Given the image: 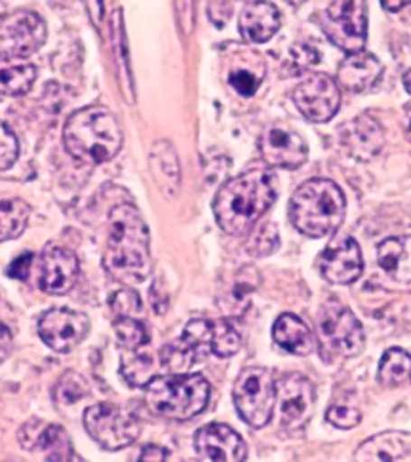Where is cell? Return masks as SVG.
<instances>
[{
    "label": "cell",
    "instance_id": "1",
    "mask_svg": "<svg viewBox=\"0 0 411 462\" xmlns=\"http://www.w3.org/2000/svg\"><path fill=\"white\" fill-rule=\"evenodd\" d=\"M276 175L269 168H252L227 181L213 200L218 225L227 235L242 236L254 228L276 200Z\"/></svg>",
    "mask_w": 411,
    "mask_h": 462
},
{
    "label": "cell",
    "instance_id": "2",
    "mask_svg": "<svg viewBox=\"0 0 411 462\" xmlns=\"http://www.w3.org/2000/svg\"><path fill=\"white\" fill-rule=\"evenodd\" d=\"M149 226L132 204H118L109 213V240L103 264L122 283H139L151 273Z\"/></svg>",
    "mask_w": 411,
    "mask_h": 462
},
{
    "label": "cell",
    "instance_id": "3",
    "mask_svg": "<svg viewBox=\"0 0 411 462\" xmlns=\"http://www.w3.org/2000/svg\"><path fill=\"white\" fill-rule=\"evenodd\" d=\"M65 147L84 164H103L122 149V128L105 106H86L69 116L63 128Z\"/></svg>",
    "mask_w": 411,
    "mask_h": 462
},
{
    "label": "cell",
    "instance_id": "4",
    "mask_svg": "<svg viewBox=\"0 0 411 462\" xmlns=\"http://www.w3.org/2000/svg\"><path fill=\"white\" fill-rule=\"evenodd\" d=\"M345 194L330 180H309L297 187L290 200V221L301 235L324 238L345 219Z\"/></svg>",
    "mask_w": 411,
    "mask_h": 462
},
{
    "label": "cell",
    "instance_id": "5",
    "mask_svg": "<svg viewBox=\"0 0 411 462\" xmlns=\"http://www.w3.org/2000/svg\"><path fill=\"white\" fill-rule=\"evenodd\" d=\"M149 410L170 420H189L201 415L210 402V383L199 373H172L154 377L145 390Z\"/></svg>",
    "mask_w": 411,
    "mask_h": 462
},
{
    "label": "cell",
    "instance_id": "6",
    "mask_svg": "<svg viewBox=\"0 0 411 462\" xmlns=\"http://www.w3.org/2000/svg\"><path fill=\"white\" fill-rule=\"evenodd\" d=\"M320 356L326 362L335 358H356L366 346V335L356 316L341 303H328L318 316Z\"/></svg>",
    "mask_w": 411,
    "mask_h": 462
},
{
    "label": "cell",
    "instance_id": "7",
    "mask_svg": "<svg viewBox=\"0 0 411 462\" xmlns=\"http://www.w3.org/2000/svg\"><path fill=\"white\" fill-rule=\"evenodd\" d=\"M232 400L246 424L252 429H263L273 419L276 407V381L273 371L266 367L244 369L235 383Z\"/></svg>",
    "mask_w": 411,
    "mask_h": 462
},
{
    "label": "cell",
    "instance_id": "8",
    "mask_svg": "<svg viewBox=\"0 0 411 462\" xmlns=\"http://www.w3.org/2000/svg\"><path fill=\"white\" fill-rule=\"evenodd\" d=\"M84 426L98 446L107 451L128 448L141 434L139 420L113 403H96L88 407Z\"/></svg>",
    "mask_w": 411,
    "mask_h": 462
},
{
    "label": "cell",
    "instance_id": "9",
    "mask_svg": "<svg viewBox=\"0 0 411 462\" xmlns=\"http://www.w3.org/2000/svg\"><path fill=\"white\" fill-rule=\"evenodd\" d=\"M322 29L347 53L364 50L368 39L366 0H333L322 17Z\"/></svg>",
    "mask_w": 411,
    "mask_h": 462
},
{
    "label": "cell",
    "instance_id": "10",
    "mask_svg": "<svg viewBox=\"0 0 411 462\" xmlns=\"http://www.w3.org/2000/svg\"><path fill=\"white\" fill-rule=\"evenodd\" d=\"M46 42V23L39 14L15 10L0 17V53L27 58Z\"/></svg>",
    "mask_w": 411,
    "mask_h": 462
},
{
    "label": "cell",
    "instance_id": "11",
    "mask_svg": "<svg viewBox=\"0 0 411 462\" xmlns=\"http://www.w3.org/2000/svg\"><path fill=\"white\" fill-rule=\"evenodd\" d=\"M294 101L303 116L322 124L337 115L339 105H341V90L332 77L314 73L295 88Z\"/></svg>",
    "mask_w": 411,
    "mask_h": 462
},
{
    "label": "cell",
    "instance_id": "12",
    "mask_svg": "<svg viewBox=\"0 0 411 462\" xmlns=\"http://www.w3.org/2000/svg\"><path fill=\"white\" fill-rule=\"evenodd\" d=\"M314 402V386L305 375L292 373L276 384V405L280 422L285 429H303L313 417Z\"/></svg>",
    "mask_w": 411,
    "mask_h": 462
},
{
    "label": "cell",
    "instance_id": "13",
    "mask_svg": "<svg viewBox=\"0 0 411 462\" xmlns=\"http://www.w3.org/2000/svg\"><path fill=\"white\" fill-rule=\"evenodd\" d=\"M90 322L80 312L69 309H51L39 322L41 339L56 352H70L84 341Z\"/></svg>",
    "mask_w": 411,
    "mask_h": 462
},
{
    "label": "cell",
    "instance_id": "14",
    "mask_svg": "<svg viewBox=\"0 0 411 462\" xmlns=\"http://www.w3.org/2000/svg\"><path fill=\"white\" fill-rule=\"evenodd\" d=\"M259 151L266 166L282 170H297L307 162L309 147L295 130L273 126L259 139Z\"/></svg>",
    "mask_w": 411,
    "mask_h": 462
},
{
    "label": "cell",
    "instance_id": "15",
    "mask_svg": "<svg viewBox=\"0 0 411 462\" xmlns=\"http://www.w3.org/2000/svg\"><path fill=\"white\" fill-rule=\"evenodd\" d=\"M364 261L360 245L354 238L332 242L320 255V273L330 283L349 286L360 278Z\"/></svg>",
    "mask_w": 411,
    "mask_h": 462
},
{
    "label": "cell",
    "instance_id": "16",
    "mask_svg": "<svg viewBox=\"0 0 411 462\" xmlns=\"http://www.w3.org/2000/svg\"><path fill=\"white\" fill-rule=\"evenodd\" d=\"M194 449L202 460L213 462H240L248 455L242 436L220 422L208 424L196 432Z\"/></svg>",
    "mask_w": 411,
    "mask_h": 462
},
{
    "label": "cell",
    "instance_id": "17",
    "mask_svg": "<svg viewBox=\"0 0 411 462\" xmlns=\"http://www.w3.org/2000/svg\"><path fill=\"white\" fill-rule=\"evenodd\" d=\"M20 443L27 451L42 453L44 460L69 462L75 458L73 441L61 426L56 424H42L39 420L27 422L20 430Z\"/></svg>",
    "mask_w": 411,
    "mask_h": 462
},
{
    "label": "cell",
    "instance_id": "18",
    "mask_svg": "<svg viewBox=\"0 0 411 462\" xmlns=\"http://www.w3.org/2000/svg\"><path fill=\"white\" fill-rule=\"evenodd\" d=\"M39 271V283L42 291L50 295H65L77 283L80 266L73 252L51 245L42 254Z\"/></svg>",
    "mask_w": 411,
    "mask_h": 462
},
{
    "label": "cell",
    "instance_id": "19",
    "mask_svg": "<svg viewBox=\"0 0 411 462\" xmlns=\"http://www.w3.org/2000/svg\"><path fill=\"white\" fill-rule=\"evenodd\" d=\"M341 143L350 156L371 160L381 152L385 145V132L371 115H360L343 126Z\"/></svg>",
    "mask_w": 411,
    "mask_h": 462
},
{
    "label": "cell",
    "instance_id": "20",
    "mask_svg": "<svg viewBox=\"0 0 411 462\" xmlns=\"http://www.w3.org/2000/svg\"><path fill=\"white\" fill-rule=\"evenodd\" d=\"M383 63L364 50L349 53L345 61L337 69V82L341 84L345 90L364 94L373 90L383 79Z\"/></svg>",
    "mask_w": 411,
    "mask_h": 462
},
{
    "label": "cell",
    "instance_id": "21",
    "mask_svg": "<svg viewBox=\"0 0 411 462\" xmlns=\"http://www.w3.org/2000/svg\"><path fill=\"white\" fill-rule=\"evenodd\" d=\"M359 462H411V432L390 430L371 436L356 449Z\"/></svg>",
    "mask_w": 411,
    "mask_h": 462
},
{
    "label": "cell",
    "instance_id": "22",
    "mask_svg": "<svg viewBox=\"0 0 411 462\" xmlns=\"http://www.w3.org/2000/svg\"><path fill=\"white\" fill-rule=\"evenodd\" d=\"M238 27L248 42L263 44L271 41L280 29V12L266 0H252L240 12Z\"/></svg>",
    "mask_w": 411,
    "mask_h": 462
},
{
    "label": "cell",
    "instance_id": "23",
    "mask_svg": "<svg viewBox=\"0 0 411 462\" xmlns=\"http://www.w3.org/2000/svg\"><path fill=\"white\" fill-rule=\"evenodd\" d=\"M275 343L290 354L307 356L314 348V339L309 326L295 314H282L273 326Z\"/></svg>",
    "mask_w": 411,
    "mask_h": 462
},
{
    "label": "cell",
    "instance_id": "24",
    "mask_svg": "<svg viewBox=\"0 0 411 462\" xmlns=\"http://www.w3.org/2000/svg\"><path fill=\"white\" fill-rule=\"evenodd\" d=\"M381 269L400 283H411V236L387 238L378 247Z\"/></svg>",
    "mask_w": 411,
    "mask_h": 462
},
{
    "label": "cell",
    "instance_id": "25",
    "mask_svg": "<svg viewBox=\"0 0 411 462\" xmlns=\"http://www.w3.org/2000/svg\"><path fill=\"white\" fill-rule=\"evenodd\" d=\"M151 171L158 187L164 190L168 197H175L177 189L182 183V168L180 158L175 149L168 141H156L151 151Z\"/></svg>",
    "mask_w": 411,
    "mask_h": 462
},
{
    "label": "cell",
    "instance_id": "26",
    "mask_svg": "<svg viewBox=\"0 0 411 462\" xmlns=\"http://www.w3.org/2000/svg\"><path fill=\"white\" fill-rule=\"evenodd\" d=\"M34 80L37 67L25 61V58H10L0 53V96H23Z\"/></svg>",
    "mask_w": 411,
    "mask_h": 462
},
{
    "label": "cell",
    "instance_id": "27",
    "mask_svg": "<svg viewBox=\"0 0 411 462\" xmlns=\"http://www.w3.org/2000/svg\"><path fill=\"white\" fill-rule=\"evenodd\" d=\"M378 381L387 388H397L411 381V356L402 348H390L383 354L378 369Z\"/></svg>",
    "mask_w": 411,
    "mask_h": 462
},
{
    "label": "cell",
    "instance_id": "28",
    "mask_svg": "<svg viewBox=\"0 0 411 462\" xmlns=\"http://www.w3.org/2000/svg\"><path fill=\"white\" fill-rule=\"evenodd\" d=\"M31 208L20 199H0V242L20 238L27 228Z\"/></svg>",
    "mask_w": 411,
    "mask_h": 462
},
{
    "label": "cell",
    "instance_id": "29",
    "mask_svg": "<svg viewBox=\"0 0 411 462\" xmlns=\"http://www.w3.org/2000/svg\"><path fill=\"white\" fill-rule=\"evenodd\" d=\"M122 375L132 386H147L154 379V362L139 350H124Z\"/></svg>",
    "mask_w": 411,
    "mask_h": 462
},
{
    "label": "cell",
    "instance_id": "30",
    "mask_svg": "<svg viewBox=\"0 0 411 462\" xmlns=\"http://www.w3.org/2000/svg\"><path fill=\"white\" fill-rule=\"evenodd\" d=\"M201 360H204L202 354L183 339L173 341L160 352V362H163V367H166L172 373H187L196 362Z\"/></svg>",
    "mask_w": 411,
    "mask_h": 462
},
{
    "label": "cell",
    "instance_id": "31",
    "mask_svg": "<svg viewBox=\"0 0 411 462\" xmlns=\"http://www.w3.org/2000/svg\"><path fill=\"white\" fill-rule=\"evenodd\" d=\"M117 341L124 350H139L149 343V331L141 319L134 316H120L115 322Z\"/></svg>",
    "mask_w": 411,
    "mask_h": 462
},
{
    "label": "cell",
    "instance_id": "32",
    "mask_svg": "<svg viewBox=\"0 0 411 462\" xmlns=\"http://www.w3.org/2000/svg\"><path fill=\"white\" fill-rule=\"evenodd\" d=\"M240 350V335L227 319H213L211 331V354L218 358L235 356Z\"/></svg>",
    "mask_w": 411,
    "mask_h": 462
},
{
    "label": "cell",
    "instance_id": "33",
    "mask_svg": "<svg viewBox=\"0 0 411 462\" xmlns=\"http://www.w3.org/2000/svg\"><path fill=\"white\" fill-rule=\"evenodd\" d=\"M278 233H276V226L266 223L263 226H259L256 233L249 238L248 244V252L252 254L254 257H266L271 255L276 247H278Z\"/></svg>",
    "mask_w": 411,
    "mask_h": 462
},
{
    "label": "cell",
    "instance_id": "34",
    "mask_svg": "<svg viewBox=\"0 0 411 462\" xmlns=\"http://www.w3.org/2000/svg\"><path fill=\"white\" fill-rule=\"evenodd\" d=\"M17 154H20L17 137L5 122H0V171L12 168L17 160Z\"/></svg>",
    "mask_w": 411,
    "mask_h": 462
},
{
    "label": "cell",
    "instance_id": "35",
    "mask_svg": "<svg viewBox=\"0 0 411 462\" xmlns=\"http://www.w3.org/2000/svg\"><path fill=\"white\" fill-rule=\"evenodd\" d=\"M326 420L333 424L335 429L350 430L360 424L362 415L359 410H354V407H349V405H332L326 413Z\"/></svg>",
    "mask_w": 411,
    "mask_h": 462
},
{
    "label": "cell",
    "instance_id": "36",
    "mask_svg": "<svg viewBox=\"0 0 411 462\" xmlns=\"http://www.w3.org/2000/svg\"><path fill=\"white\" fill-rule=\"evenodd\" d=\"M261 79L263 77L256 75L254 70H249V69H235L229 75V84L235 88V92H238L240 96L252 97L257 92Z\"/></svg>",
    "mask_w": 411,
    "mask_h": 462
},
{
    "label": "cell",
    "instance_id": "37",
    "mask_svg": "<svg viewBox=\"0 0 411 462\" xmlns=\"http://www.w3.org/2000/svg\"><path fill=\"white\" fill-rule=\"evenodd\" d=\"M111 309L117 314V318L135 316L141 312V299L134 290H120L111 299Z\"/></svg>",
    "mask_w": 411,
    "mask_h": 462
},
{
    "label": "cell",
    "instance_id": "38",
    "mask_svg": "<svg viewBox=\"0 0 411 462\" xmlns=\"http://www.w3.org/2000/svg\"><path fill=\"white\" fill-rule=\"evenodd\" d=\"M88 393V388L84 386L82 379H79L77 375H67L65 379H61L60 388L56 390V398L63 403H75L79 400H82Z\"/></svg>",
    "mask_w": 411,
    "mask_h": 462
},
{
    "label": "cell",
    "instance_id": "39",
    "mask_svg": "<svg viewBox=\"0 0 411 462\" xmlns=\"http://www.w3.org/2000/svg\"><path fill=\"white\" fill-rule=\"evenodd\" d=\"M292 63H295L299 70L309 69L318 63V51L313 50L309 44H297L292 51Z\"/></svg>",
    "mask_w": 411,
    "mask_h": 462
},
{
    "label": "cell",
    "instance_id": "40",
    "mask_svg": "<svg viewBox=\"0 0 411 462\" xmlns=\"http://www.w3.org/2000/svg\"><path fill=\"white\" fill-rule=\"evenodd\" d=\"M33 259H34L33 254H25V255H20L17 259H14V263L8 266V276L15 278V280H27Z\"/></svg>",
    "mask_w": 411,
    "mask_h": 462
},
{
    "label": "cell",
    "instance_id": "41",
    "mask_svg": "<svg viewBox=\"0 0 411 462\" xmlns=\"http://www.w3.org/2000/svg\"><path fill=\"white\" fill-rule=\"evenodd\" d=\"M175 8H177V20H180V25L185 32L192 31L194 23V15H192V0H175Z\"/></svg>",
    "mask_w": 411,
    "mask_h": 462
},
{
    "label": "cell",
    "instance_id": "42",
    "mask_svg": "<svg viewBox=\"0 0 411 462\" xmlns=\"http://www.w3.org/2000/svg\"><path fill=\"white\" fill-rule=\"evenodd\" d=\"M12 346H14L12 331H10V328L6 324L0 322V364H3L10 356Z\"/></svg>",
    "mask_w": 411,
    "mask_h": 462
},
{
    "label": "cell",
    "instance_id": "43",
    "mask_svg": "<svg viewBox=\"0 0 411 462\" xmlns=\"http://www.w3.org/2000/svg\"><path fill=\"white\" fill-rule=\"evenodd\" d=\"M168 457H170L168 449L160 448V446H147L141 451L139 460H168Z\"/></svg>",
    "mask_w": 411,
    "mask_h": 462
},
{
    "label": "cell",
    "instance_id": "44",
    "mask_svg": "<svg viewBox=\"0 0 411 462\" xmlns=\"http://www.w3.org/2000/svg\"><path fill=\"white\" fill-rule=\"evenodd\" d=\"M381 5L387 12H400L411 5V0H381Z\"/></svg>",
    "mask_w": 411,
    "mask_h": 462
},
{
    "label": "cell",
    "instance_id": "45",
    "mask_svg": "<svg viewBox=\"0 0 411 462\" xmlns=\"http://www.w3.org/2000/svg\"><path fill=\"white\" fill-rule=\"evenodd\" d=\"M404 116H406V132H407V137L411 139V103H409V105H406V113H404Z\"/></svg>",
    "mask_w": 411,
    "mask_h": 462
},
{
    "label": "cell",
    "instance_id": "46",
    "mask_svg": "<svg viewBox=\"0 0 411 462\" xmlns=\"http://www.w3.org/2000/svg\"><path fill=\"white\" fill-rule=\"evenodd\" d=\"M404 88H406V92L411 96V69L404 75Z\"/></svg>",
    "mask_w": 411,
    "mask_h": 462
}]
</instances>
